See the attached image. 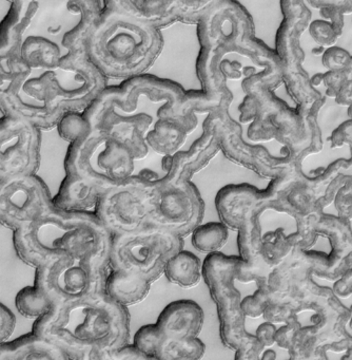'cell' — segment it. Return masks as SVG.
Here are the masks:
<instances>
[{
	"mask_svg": "<svg viewBox=\"0 0 352 360\" xmlns=\"http://www.w3.org/2000/svg\"><path fill=\"white\" fill-rule=\"evenodd\" d=\"M204 311L192 300L169 303L155 324L164 338L188 339L198 337L204 326Z\"/></svg>",
	"mask_w": 352,
	"mask_h": 360,
	"instance_id": "obj_17",
	"label": "cell"
},
{
	"mask_svg": "<svg viewBox=\"0 0 352 360\" xmlns=\"http://www.w3.org/2000/svg\"><path fill=\"white\" fill-rule=\"evenodd\" d=\"M229 238V229L223 222L200 224L192 233V245L202 254H213L223 250Z\"/></svg>",
	"mask_w": 352,
	"mask_h": 360,
	"instance_id": "obj_25",
	"label": "cell"
},
{
	"mask_svg": "<svg viewBox=\"0 0 352 360\" xmlns=\"http://www.w3.org/2000/svg\"><path fill=\"white\" fill-rule=\"evenodd\" d=\"M320 15L324 20H329L341 35L344 29V15L345 13L337 8L328 7L320 9Z\"/></svg>",
	"mask_w": 352,
	"mask_h": 360,
	"instance_id": "obj_35",
	"label": "cell"
},
{
	"mask_svg": "<svg viewBox=\"0 0 352 360\" xmlns=\"http://www.w3.org/2000/svg\"><path fill=\"white\" fill-rule=\"evenodd\" d=\"M151 284L141 276L122 269H110L105 278V292L118 304L129 307L147 298Z\"/></svg>",
	"mask_w": 352,
	"mask_h": 360,
	"instance_id": "obj_22",
	"label": "cell"
},
{
	"mask_svg": "<svg viewBox=\"0 0 352 360\" xmlns=\"http://www.w3.org/2000/svg\"><path fill=\"white\" fill-rule=\"evenodd\" d=\"M311 18L308 7L285 16L275 35V51L282 64V84L296 108H306L325 98L312 85L311 77L303 66L305 52L301 45V35Z\"/></svg>",
	"mask_w": 352,
	"mask_h": 360,
	"instance_id": "obj_11",
	"label": "cell"
},
{
	"mask_svg": "<svg viewBox=\"0 0 352 360\" xmlns=\"http://www.w3.org/2000/svg\"><path fill=\"white\" fill-rule=\"evenodd\" d=\"M103 193L100 187L84 179L65 174L58 193L53 197V203L55 207L67 212H94Z\"/></svg>",
	"mask_w": 352,
	"mask_h": 360,
	"instance_id": "obj_20",
	"label": "cell"
},
{
	"mask_svg": "<svg viewBox=\"0 0 352 360\" xmlns=\"http://www.w3.org/2000/svg\"><path fill=\"white\" fill-rule=\"evenodd\" d=\"M157 179L150 169L129 176L105 191L93 212L113 236L151 227Z\"/></svg>",
	"mask_w": 352,
	"mask_h": 360,
	"instance_id": "obj_8",
	"label": "cell"
},
{
	"mask_svg": "<svg viewBox=\"0 0 352 360\" xmlns=\"http://www.w3.org/2000/svg\"><path fill=\"white\" fill-rule=\"evenodd\" d=\"M164 275L171 283L190 290L202 281V264L195 254L183 250L168 261Z\"/></svg>",
	"mask_w": 352,
	"mask_h": 360,
	"instance_id": "obj_23",
	"label": "cell"
},
{
	"mask_svg": "<svg viewBox=\"0 0 352 360\" xmlns=\"http://www.w3.org/2000/svg\"><path fill=\"white\" fill-rule=\"evenodd\" d=\"M16 328V318L8 307L0 305V342L10 340Z\"/></svg>",
	"mask_w": 352,
	"mask_h": 360,
	"instance_id": "obj_32",
	"label": "cell"
},
{
	"mask_svg": "<svg viewBox=\"0 0 352 360\" xmlns=\"http://www.w3.org/2000/svg\"><path fill=\"white\" fill-rule=\"evenodd\" d=\"M41 129L12 115L0 117V179L37 174Z\"/></svg>",
	"mask_w": 352,
	"mask_h": 360,
	"instance_id": "obj_14",
	"label": "cell"
},
{
	"mask_svg": "<svg viewBox=\"0 0 352 360\" xmlns=\"http://www.w3.org/2000/svg\"><path fill=\"white\" fill-rule=\"evenodd\" d=\"M311 6L314 9L322 8H337L345 14L352 12V0H280V11L282 18L296 12L299 8L305 5Z\"/></svg>",
	"mask_w": 352,
	"mask_h": 360,
	"instance_id": "obj_27",
	"label": "cell"
},
{
	"mask_svg": "<svg viewBox=\"0 0 352 360\" xmlns=\"http://www.w3.org/2000/svg\"><path fill=\"white\" fill-rule=\"evenodd\" d=\"M17 311L23 317L37 319L48 313L53 303L36 285L25 286L17 292L15 298Z\"/></svg>",
	"mask_w": 352,
	"mask_h": 360,
	"instance_id": "obj_26",
	"label": "cell"
},
{
	"mask_svg": "<svg viewBox=\"0 0 352 360\" xmlns=\"http://www.w3.org/2000/svg\"><path fill=\"white\" fill-rule=\"evenodd\" d=\"M219 151H221V148L214 129L204 119L202 136L188 150H179L174 155L162 158V169L166 174L159 178L160 182L164 184L189 182L194 174L208 165Z\"/></svg>",
	"mask_w": 352,
	"mask_h": 360,
	"instance_id": "obj_15",
	"label": "cell"
},
{
	"mask_svg": "<svg viewBox=\"0 0 352 360\" xmlns=\"http://www.w3.org/2000/svg\"><path fill=\"white\" fill-rule=\"evenodd\" d=\"M308 29L310 37L320 47L328 48L334 46L337 39L341 37L335 27L324 18L310 22Z\"/></svg>",
	"mask_w": 352,
	"mask_h": 360,
	"instance_id": "obj_29",
	"label": "cell"
},
{
	"mask_svg": "<svg viewBox=\"0 0 352 360\" xmlns=\"http://www.w3.org/2000/svg\"><path fill=\"white\" fill-rule=\"evenodd\" d=\"M48 186L37 174L0 179V223L12 231L54 208Z\"/></svg>",
	"mask_w": 352,
	"mask_h": 360,
	"instance_id": "obj_13",
	"label": "cell"
},
{
	"mask_svg": "<svg viewBox=\"0 0 352 360\" xmlns=\"http://www.w3.org/2000/svg\"><path fill=\"white\" fill-rule=\"evenodd\" d=\"M1 360H70L61 347L31 332L14 340L0 342Z\"/></svg>",
	"mask_w": 352,
	"mask_h": 360,
	"instance_id": "obj_18",
	"label": "cell"
},
{
	"mask_svg": "<svg viewBox=\"0 0 352 360\" xmlns=\"http://www.w3.org/2000/svg\"><path fill=\"white\" fill-rule=\"evenodd\" d=\"M162 339V333L159 332L156 324H147L141 326L135 333L133 343L147 356L148 359H156V354Z\"/></svg>",
	"mask_w": 352,
	"mask_h": 360,
	"instance_id": "obj_28",
	"label": "cell"
},
{
	"mask_svg": "<svg viewBox=\"0 0 352 360\" xmlns=\"http://www.w3.org/2000/svg\"><path fill=\"white\" fill-rule=\"evenodd\" d=\"M35 269L34 285L54 304L59 301L105 292L110 254L67 255L48 261Z\"/></svg>",
	"mask_w": 352,
	"mask_h": 360,
	"instance_id": "obj_9",
	"label": "cell"
},
{
	"mask_svg": "<svg viewBox=\"0 0 352 360\" xmlns=\"http://www.w3.org/2000/svg\"><path fill=\"white\" fill-rule=\"evenodd\" d=\"M162 29L134 16L103 7L88 41L89 60L110 81L145 75L164 49Z\"/></svg>",
	"mask_w": 352,
	"mask_h": 360,
	"instance_id": "obj_4",
	"label": "cell"
},
{
	"mask_svg": "<svg viewBox=\"0 0 352 360\" xmlns=\"http://www.w3.org/2000/svg\"><path fill=\"white\" fill-rule=\"evenodd\" d=\"M197 126L174 117H159L153 128L148 132L145 141L149 149L157 155L162 157L172 155L181 150L188 136Z\"/></svg>",
	"mask_w": 352,
	"mask_h": 360,
	"instance_id": "obj_21",
	"label": "cell"
},
{
	"mask_svg": "<svg viewBox=\"0 0 352 360\" xmlns=\"http://www.w3.org/2000/svg\"><path fill=\"white\" fill-rule=\"evenodd\" d=\"M152 226L175 233L181 238L192 235L202 224L204 203L195 185L164 184L156 180Z\"/></svg>",
	"mask_w": 352,
	"mask_h": 360,
	"instance_id": "obj_12",
	"label": "cell"
},
{
	"mask_svg": "<svg viewBox=\"0 0 352 360\" xmlns=\"http://www.w3.org/2000/svg\"><path fill=\"white\" fill-rule=\"evenodd\" d=\"M204 353H206V347L198 337L188 339H169L162 337L156 354V359H200L204 357Z\"/></svg>",
	"mask_w": 352,
	"mask_h": 360,
	"instance_id": "obj_24",
	"label": "cell"
},
{
	"mask_svg": "<svg viewBox=\"0 0 352 360\" xmlns=\"http://www.w3.org/2000/svg\"><path fill=\"white\" fill-rule=\"evenodd\" d=\"M0 58L14 56L29 37L58 44L67 53H86L89 35L103 11L100 0H6Z\"/></svg>",
	"mask_w": 352,
	"mask_h": 360,
	"instance_id": "obj_3",
	"label": "cell"
},
{
	"mask_svg": "<svg viewBox=\"0 0 352 360\" xmlns=\"http://www.w3.org/2000/svg\"><path fill=\"white\" fill-rule=\"evenodd\" d=\"M242 260L240 256H227L221 252L207 255L202 262V279L216 305L223 345L235 352L236 359H259L265 347L245 328L242 297L234 284Z\"/></svg>",
	"mask_w": 352,
	"mask_h": 360,
	"instance_id": "obj_6",
	"label": "cell"
},
{
	"mask_svg": "<svg viewBox=\"0 0 352 360\" xmlns=\"http://www.w3.org/2000/svg\"><path fill=\"white\" fill-rule=\"evenodd\" d=\"M148 359L147 356L134 345V343H126L119 349L111 352L105 357V360H143Z\"/></svg>",
	"mask_w": 352,
	"mask_h": 360,
	"instance_id": "obj_33",
	"label": "cell"
},
{
	"mask_svg": "<svg viewBox=\"0 0 352 360\" xmlns=\"http://www.w3.org/2000/svg\"><path fill=\"white\" fill-rule=\"evenodd\" d=\"M276 332L278 328L273 322L267 321L257 328L255 337L263 347H271L275 343Z\"/></svg>",
	"mask_w": 352,
	"mask_h": 360,
	"instance_id": "obj_34",
	"label": "cell"
},
{
	"mask_svg": "<svg viewBox=\"0 0 352 360\" xmlns=\"http://www.w3.org/2000/svg\"><path fill=\"white\" fill-rule=\"evenodd\" d=\"M183 250V238L158 227L113 236L110 269L129 271L153 283L164 275L168 261Z\"/></svg>",
	"mask_w": 352,
	"mask_h": 360,
	"instance_id": "obj_10",
	"label": "cell"
},
{
	"mask_svg": "<svg viewBox=\"0 0 352 360\" xmlns=\"http://www.w3.org/2000/svg\"><path fill=\"white\" fill-rule=\"evenodd\" d=\"M84 122V131L67 147L65 174L79 176L105 191L133 176L136 160L124 144Z\"/></svg>",
	"mask_w": 352,
	"mask_h": 360,
	"instance_id": "obj_7",
	"label": "cell"
},
{
	"mask_svg": "<svg viewBox=\"0 0 352 360\" xmlns=\"http://www.w3.org/2000/svg\"><path fill=\"white\" fill-rule=\"evenodd\" d=\"M32 332L52 341L70 360L105 359L130 341V313L105 292L54 303Z\"/></svg>",
	"mask_w": 352,
	"mask_h": 360,
	"instance_id": "obj_2",
	"label": "cell"
},
{
	"mask_svg": "<svg viewBox=\"0 0 352 360\" xmlns=\"http://www.w3.org/2000/svg\"><path fill=\"white\" fill-rule=\"evenodd\" d=\"M261 359H275V352L272 351V349H267V351L263 352V354L261 356Z\"/></svg>",
	"mask_w": 352,
	"mask_h": 360,
	"instance_id": "obj_36",
	"label": "cell"
},
{
	"mask_svg": "<svg viewBox=\"0 0 352 360\" xmlns=\"http://www.w3.org/2000/svg\"><path fill=\"white\" fill-rule=\"evenodd\" d=\"M352 56L341 47L331 46L322 52V66L328 71H339L345 68L349 64Z\"/></svg>",
	"mask_w": 352,
	"mask_h": 360,
	"instance_id": "obj_31",
	"label": "cell"
},
{
	"mask_svg": "<svg viewBox=\"0 0 352 360\" xmlns=\"http://www.w3.org/2000/svg\"><path fill=\"white\" fill-rule=\"evenodd\" d=\"M234 52L261 69L256 73L263 85L274 91L282 85V64L280 56L275 50H272L257 39L256 35L245 39Z\"/></svg>",
	"mask_w": 352,
	"mask_h": 360,
	"instance_id": "obj_19",
	"label": "cell"
},
{
	"mask_svg": "<svg viewBox=\"0 0 352 360\" xmlns=\"http://www.w3.org/2000/svg\"><path fill=\"white\" fill-rule=\"evenodd\" d=\"M86 53H67L58 44L29 37L14 56L0 58V109L54 129L67 113L84 111L109 85Z\"/></svg>",
	"mask_w": 352,
	"mask_h": 360,
	"instance_id": "obj_1",
	"label": "cell"
},
{
	"mask_svg": "<svg viewBox=\"0 0 352 360\" xmlns=\"http://www.w3.org/2000/svg\"><path fill=\"white\" fill-rule=\"evenodd\" d=\"M270 302L269 284L259 285V290L242 300V309L246 317L256 318L263 315Z\"/></svg>",
	"mask_w": 352,
	"mask_h": 360,
	"instance_id": "obj_30",
	"label": "cell"
},
{
	"mask_svg": "<svg viewBox=\"0 0 352 360\" xmlns=\"http://www.w3.org/2000/svg\"><path fill=\"white\" fill-rule=\"evenodd\" d=\"M113 235L93 212H67L54 207L13 231V244L25 264L36 267L67 255H111Z\"/></svg>",
	"mask_w": 352,
	"mask_h": 360,
	"instance_id": "obj_5",
	"label": "cell"
},
{
	"mask_svg": "<svg viewBox=\"0 0 352 360\" xmlns=\"http://www.w3.org/2000/svg\"><path fill=\"white\" fill-rule=\"evenodd\" d=\"M103 7L134 16L162 30L185 20L183 0H103Z\"/></svg>",
	"mask_w": 352,
	"mask_h": 360,
	"instance_id": "obj_16",
	"label": "cell"
}]
</instances>
